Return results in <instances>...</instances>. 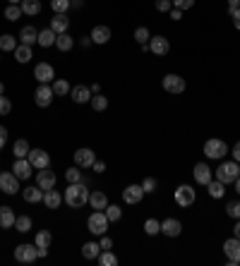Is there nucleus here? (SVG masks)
Returning <instances> with one entry per match:
<instances>
[{"mask_svg": "<svg viewBox=\"0 0 240 266\" xmlns=\"http://www.w3.org/2000/svg\"><path fill=\"white\" fill-rule=\"evenodd\" d=\"M63 201L70 209H82L84 204H89V189L84 182H70L67 189L63 192Z\"/></svg>", "mask_w": 240, "mask_h": 266, "instance_id": "nucleus-1", "label": "nucleus"}, {"mask_svg": "<svg viewBox=\"0 0 240 266\" xmlns=\"http://www.w3.org/2000/svg\"><path fill=\"white\" fill-rule=\"evenodd\" d=\"M216 180L219 182H224V185H231V182H236L240 177V163L238 161H224L219 168H216Z\"/></svg>", "mask_w": 240, "mask_h": 266, "instance_id": "nucleus-2", "label": "nucleus"}, {"mask_svg": "<svg viewBox=\"0 0 240 266\" xmlns=\"http://www.w3.org/2000/svg\"><path fill=\"white\" fill-rule=\"evenodd\" d=\"M108 223H111V221L106 218V213L104 211H94L92 216L87 218V228H89V233H92V235H99V238H101V235H106Z\"/></svg>", "mask_w": 240, "mask_h": 266, "instance_id": "nucleus-3", "label": "nucleus"}, {"mask_svg": "<svg viewBox=\"0 0 240 266\" xmlns=\"http://www.w3.org/2000/svg\"><path fill=\"white\" fill-rule=\"evenodd\" d=\"M14 259H17L19 264H34V262L39 259V247H36V245H29V242L17 245V247H14Z\"/></svg>", "mask_w": 240, "mask_h": 266, "instance_id": "nucleus-4", "label": "nucleus"}, {"mask_svg": "<svg viewBox=\"0 0 240 266\" xmlns=\"http://www.w3.org/2000/svg\"><path fill=\"white\" fill-rule=\"evenodd\" d=\"M204 156H207V159L221 161L224 156H228V144L224 139H207V142H204Z\"/></svg>", "mask_w": 240, "mask_h": 266, "instance_id": "nucleus-5", "label": "nucleus"}, {"mask_svg": "<svg viewBox=\"0 0 240 266\" xmlns=\"http://www.w3.org/2000/svg\"><path fill=\"white\" fill-rule=\"evenodd\" d=\"M161 87H163V91L166 93H173V96H180V93L185 91V77H180V75H166L163 82H161Z\"/></svg>", "mask_w": 240, "mask_h": 266, "instance_id": "nucleus-6", "label": "nucleus"}, {"mask_svg": "<svg viewBox=\"0 0 240 266\" xmlns=\"http://www.w3.org/2000/svg\"><path fill=\"white\" fill-rule=\"evenodd\" d=\"M195 199H197L195 187L192 185H178V189H175V204H178V206L187 209V206H192V204H195Z\"/></svg>", "mask_w": 240, "mask_h": 266, "instance_id": "nucleus-7", "label": "nucleus"}, {"mask_svg": "<svg viewBox=\"0 0 240 266\" xmlns=\"http://www.w3.org/2000/svg\"><path fill=\"white\" fill-rule=\"evenodd\" d=\"M55 93H53V87L51 84H39L36 87V91H34V103L39 108H48L53 103Z\"/></svg>", "mask_w": 240, "mask_h": 266, "instance_id": "nucleus-8", "label": "nucleus"}, {"mask_svg": "<svg viewBox=\"0 0 240 266\" xmlns=\"http://www.w3.org/2000/svg\"><path fill=\"white\" fill-rule=\"evenodd\" d=\"M27 159H29V163L34 166V171L51 168V156H48V151H43V149H31Z\"/></svg>", "mask_w": 240, "mask_h": 266, "instance_id": "nucleus-9", "label": "nucleus"}, {"mask_svg": "<svg viewBox=\"0 0 240 266\" xmlns=\"http://www.w3.org/2000/svg\"><path fill=\"white\" fill-rule=\"evenodd\" d=\"M224 252L228 257V264L231 266H238L240 264V240L233 235V238H228L224 242Z\"/></svg>", "mask_w": 240, "mask_h": 266, "instance_id": "nucleus-10", "label": "nucleus"}, {"mask_svg": "<svg viewBox=\"0 0 240 266\" xmlns=\"http://www.w3.org/2000/svg\"><path fill=\"white\" fill-rule=\"evenodd\" d=\"M0 192L5 194H17L19 192V177L14 173H0Z\"/></svg>", "mask_w": 240, "mask_h": 266, "instance_id": "nucleus-11", "label": "nucleus"}, {"mask_svg": "<svg viewBox=\"0 0 240 266\" xmlns=\"http://www.w3.org/2000/svg\"><path fill=\"white\" fill-rule=\"evenodd\" d=\"M34 77L39 84H51L55 80V70L51 63H39V65L34 67Z\"/></svg>", "mask_w": 240, "mask_h": 266, "instance_id": "nucleus-12", "label": "nucleus"}, {"mask_svg": "<svg viewBox=\"0 0 240 266\" xmlns=\"http://www.w3.org/2000/svg\"><path fill=\"white\" fill-rule=\"evenodd\" d=\"M94 161H96V154H94L92 149L82 147L75 151V166H80V168H92Z\"/></svg>", "mask_w": 240, "mask_h": 266, "instance_id": "nucleus-13", "label": "nucleus"}, {"mask_svg": "<svg viewBox=\"0 0 240 266\" xmlns=\"http://www.w3.org/2000/svg\"><path fill=\"white\" fill-rule=\"evenodd\" d=\"M142 199H144L142 185H127L122 189V201H125V204H139Z\"/></svg>", "mask_w": 240, "mask_h": 266, "instance_id": "nucleus-14", "label": "nucleus"}, {"mask_svg": "<svg viewBox=\"0 0 240 266\" xmlns=\"http://www.w3.org/2000/svg\"><path fill=\"white\" fill-rule=\"evenodd\" d=\"M161 233H163L166 238H178V235L183 233V223H180L178 218H163V221H161Z\"/></svg>", "mask_w": 240, "mask_h": 266, "instance_id": "nucleus-15", "label": "nucleus"}, {"mask_svg": "<svg viewBox=\"0 0 240 266\" xmlns=\"http://www.w3.org/2000/svg\"><path fill=\"white\" fill-rule=\"evenodd\" d=\"M31 171H34V166L29 163V159H14V166H12V173L19 177V180H29L31 177Z\"/></svg>", "mask_w": 240, "mask_h": 266, "instance_id": "nucleus-16", "label": "nucleus"}, {"mask_svg": "<svg viewBox=\"0 0 240 266\" xmlns=\"http://www.w3.org/2000/svg\"><path fill=\"white\" fill-rule=\"evenodd\" d=\"M149 51L154 55H168L171 43H168L166 36H151V39H149Z\"/></svg>", "mask_w": 240, "mask_h": 266, "instance_id": "nucleus-17", "label": "nucleus"}, {"mask_svg": "<svg viewBox=\"0 0 240 266\" xmlns=\"http://www.w3.org/2000/svg\"><path fill=\"white\" fill-rule=\"evenodd\" d=\"M55 180H58V177H55V173L51 171V168H43V171L36 173V185H39L43 192H46V189H53Z\"/></svg>", "mask_w": 240, "mask_h": 266, "instance_id": "nucleus-18", "label": "nucleus"}, {"mask_svg": "<svg viewBox=\"0 0 240 266\" xmlns=\"http://www.w3.org/2000/svg\"><path fill=\"white\" fill-rule=\"evenodd\" d=\"M51 242H53V235H51V230H39V233H36V238H34V245L39 247V257H46V254H48V247H51Z\"/></svg>", "mask_w": 240, "mask_h": 266, "instance_id": "nucleus-19", "label": "nucleus"}, {"mask_svg": "<svg viewBox=\"0 0 240 266\" xmlns=\"http://www.w3.org/2000/svg\"><path fill=\"white\" fill-rule=\"evenodd\" d=\"M70 96H72V101H75V103H89L94 93H92V87L77 84V87H72V89H70Z\"/></svg>", "mask_w": 240, "mask_h": 266, "instance_id": "nucleus-20", "label": "nucleus"}, {"mask_svg": "<svg viewBox=\"0 0 240 266\" xmlns=\"http://www.w3.org/2000/svg\"><path fill=\"white\" fill-rule=\"evenodd\" d=\"M192 175H195L197 185H209V182L214 180L212 168H209L207 163H197V166H195V171H192Z\"/></svg>", "mask_w": 240, "mask_h": 266, "instance_id": "nucleus-21", "label": "nucleus"}, {"mask_svg": "<svg viewBox=\"0 0 240 266\" xmlns=\"http://www.w3.org/2000/svg\"><path fill=\"white\" fill-rule=\"evenodd\" d=\"M92 43H99V46H104V43H108L111 41V29L106 27V24H99V27L92 29Z\"/></svg>", "mask_w": 240, "mask_h": 266, "instance_id": "nucleus-22", "label": "nucleus"}, {"mask_svg": "<svg viewBox=\"0 0 240 266\" xmlns=\"http://www.w3.org/2000/svg\"><path fill=\"white\" fill-rule=\"evenodd\" d=\"M89 204H92L94 211H104V209L108 206L106 192H101V189H96V192H89Z\"/></svg>", "mask_w": 240, "mask_h": 266, "instance_id": "nucleus-23", "label": "nucleus"}, {"mask_svg": "<svg viewBox=\"0 0 240 266\" xmlns=\"http://www.w3.org/2000/svg\"><path fill=\"white\" fill-rule=\"evenodd\" d=\"M55 39H58V34L48 27V29H43V31H39V41L36 43H39L41 48H51V46H55Z\"/></svg>", "mask_w": 240, "mask_h": 266, "instance_id": "nucleus-24", "label": "nucleus"}, {"mask_svg": "<svg viewBox=\"0 0 240 266\" xmlns=\"http://www.w3.org/2000/svg\"><path fill=\"white\" fill-rule=\"evenodd\" d=\"M43 204H46L48 209H58V206L63 204V194L55 192V189H46V192H43Z\"/></svg>", "mask_w": 240, "mask_h": 266, "instance_id": "nucleus-25", "label": "nucleus"}, {"mask_svg": "<svg viewBox=\"0 0 240 266\" xmlns=\"http://www.w3.org/2000/svg\"><path fill=\"white\" fill-rule=\"evenodd\" d=\"M24 201H29V204H39V201H43V189H41L39 185L34 187H24Z\"/></svg>", "mask_w": 240, "mask_h": 266, "instance_id": "nucleus-26", "label": "nucleus"}, {"mask_svg": "<svg viewBox=\"0 0 240 266\" xmlns=\"http://www.w3.org/2000/svg\"><path fill=\"white\" fill-rule=\"evenodd\" d=\"M14 211L10 209V206H0V228H14Z\"/></svg>", "mask_w": 240, "mask_h": 266, "instance_id": "nucleus-27", "label": "nucleus"}, {"mask_svg": "<svg viewBox=\"0 0 240 266\" xmlns=\"http://www.w3.org/2000/svg\"><path fill=\"white\" fill-rule=\"evenodd\" d=\"M51 29H53L55 34H65L67 29H70V19H67V14H55L53 19H51Z\"/></svg>", "mask_w": 240, "mask_h": 266, "instance_id": "nucleus-28", "label": "nucleus"}, {"mask_svg": "<svg viewBox=\"0 0 240 266\" xmlns=\"http://www.w3.org/2000/svg\"><path fill=\"white\" fill-rule=\"evenodd\" d=\"M99 254H101V245L99 242H84L82 245V257L84 259H99Z\"/></svg>", "mask_w": 240, "mask_h": 266, "instance_id": "nucleus-29", "label": "nucleus"}, {"mask_svg": "<svg viewBox=\"0 0 240 266\" xmlns=\"http://www.w3.org/2000/svg\"><path fill=\"white\" fill-rule=\"evenodd\" d=\"M72 46H75V39L70 36V34H58V39H55V48L60 51V53H67V51H72Z\"/></svg>", "mask_w": 240, "mask_h": 266, "instance_id": "nucleus-30", "label": "nucleus"}, {"mask_svg": "<svg viewBox=\"0 0 240 266\" xmlns=\"http://www.w3.org/2000/svg\"><path fill=\"white\" fill-rule=\"evenodd\" d=\"M19 7H22V12L29 14V17H36L41 12V0H22L19 2Z\"/></svg>", "mask_w": 240, "mask_h": 266, "instance_id": "nucleus-31", "label": "nucleus"}, {"mask_svg": "<svg viewBox=\"0 0 240 266\" xmlns=\"http://www.w3.org/2000/svg\"><path fill=\"white\" fill-rule=\"evenodd\" d=\"M29 151H31V147H29V142L27 139H17L12 144V154H14V159H27L29 156Z\"/></svg>", "mask_w": 240, "mask_h": 266, "instance_id": "nucleus-32", "label": "nucleus"}, {"mask_svg": "<svg viewBox=\"0 0 240 266\" xmlns=\"http://www.w3.org/2000/svg\"><path fill=\"white\" fill-rule=\"evenodd\" d=\"M14 60H17V63H22V65H24V63H29V60H31V46H27V43H19V46L14 48Z\"/></svg>", "mask_w": 240, "mask_h": 266, "instance_id": "nucleus-33", "label": "nucleus"}, {"mask_svg": "<svg viewBox=\"0 0 240 266\" xmlns=\"http://www.w3.org/2000/svg\"><path fill=\"white\" fill-rule=\"evenodd\" d=\"M39 41V31L34 27H24L22 31H19V43H27V46H31V43H36Z\"/></svg>", "mask_w": 240, "mask_h": 266, "instance_id": "nucleus-34", "label": "nucleus"}, {"mask_svg": "<svg viewBox=\"0 0 240 266\" xmlns=\"http://www.w3.org/2000/svg\"><path fill=\"white\" fill-rule=\"evenodd\" d=\"M207 189H209V197H212V199H221V197L226 194V185L219 182V180H212V182L207 185Z\"/></svg>", "mask_w": 240, "mask_h": 266, "instance_id": "nucleus-35", "label": "nucleus"}, {"mask_svg": "<svg viewBox=\"0 0 240 266\" xmlns=\"http://www.w3.org/2000/svg\"><path fill=\"white\" fill-rule=\"evenodd\" d=\"M17 46H19V43H17V39H14L12 34H2V36H0V51H5V53H7V51H12L14 53V48H17Z\"/></svg>", "mask_w": 240, "mask_h": 266, "instance_id": "nucleus-36", "label": "nucleus"}, {"mask_svg": "<svg viewBox=\"0 0 240 266\" xmlns=\"http://www.w3.org/2000/svg\"><path fill=\"white\" fill-rule=\"evenodd\" d=\"M89 103H92V108L96 110V113H104V110L108 108V98L104 96V93H94V96H92V101H89Z\"/></svg>", "mask_w": 240, "mask_h": 266, "instance_id": "nucleus-37", "label": "nucleus"}, {"mask_svg": "<svg viewBox=\"0 0 240 266\" xmlns=\"http://www.w3.org/2000/svg\"><path fill=\"white\" fill-rule=\"evenodd\" d=\"M99 264L101 266H116L118 264V257L111 252V250H101V254H99Z\"/></svg>", "mask_w": 240, "mask_h": 266, "instance_id": "nucleus-38", "label": "nucleus"}, {"mask_svg": "<svg viewBox=\"0 0 240 266\" xmlns=\"http://www.w3.org/2000/svg\"><path fill=\"white\" fill-rule=\"evenodd\" d=\"M51 87H53L55 96H67V93H70V89H72L65 80H53V82H51Z\"/></svg>", "mask_w": 240, "mask_h": 266, "instance_id": "nucleus-39", "label": "nucleus"}, {"mask_svg": "<svg viewBox=\"0 0 240 266\" xmlns=\"http://www.w3.org/2000/svg\"><path fill=\"white\" fill-rule=\"evenodd\" d=\"M14 230L17 233H29L31 230V218L29 216H17L14 218Z\"/></svg>", "mask_w": 240, "mask_h": 266, "instance_id": "nucleus-40", "label": "nucleus"}, {"mask_svg": "<svg viewBox=\"0 0 240 266\" xmlns=\"http://www.w3.org/2000/svg\"><path fill=\"white\" fill-rule=\"evenodd\" d=\"M51 7L55 14H65L72 7V0H51Z\"/></svg>", "mask_w": 240, "mask_h": 266, "instance_id": "nucleus-41", "label": "nucleus"}, {"mask_svg": "<svg viewBox=\"0 0 240 266\" xmlns=\"http://www.w3.org/2000/svg\"><path fill=\"white\" fill-rule=\"evenodd\" d=\"M22 14L24 12H22L19 5H7V7H5V19H7V22H17Z\"/></svg>", "mask_w": 240, "mask_h": 266, "instance_id": "nucleus-42", "label": "nucleus"}, {"mask_svg": "<svg viewBox=\"0 0 240 266\" xmlns=\"http://www.w3.org/2000/svg\"><path fill=\"white\" fill-rule=\"evenodd\" d=\"M104 213H106V218L111 221V223H116V221H120V216H122V211H120V206H116V204H108L106 209H104Z\"/></svg>", "mask_w": 240, "mask_h": 266, "instance_id": "nucleus-43", "label": "nucleus"}, {"mask_svg": "<svg viewBox=\"0 0 240 266\" xmlns=\"http://www.w3.org/2000/svg\"><path fill=\"white\" fill-rule=\"evenodd\" d=\"M149 39H151V34H149V29H147V27H137V29H134V41H137L139 46L149 43Z\"/></svg>", "mask_w": 240, "mask_h": 266, "instance_id": "nucleus-44", "label": "nucleus"}, {"mask_svg": "<svg viewBox=\"0 0 240 266\" xmlns=\"http://www.w3.org/2000/svg\"><path fill=\"white\" fill-rule=\"evenodd\" d=\"M65 180L67 182H82V168L80 166H72L65 171Z\"/></svg>", "mask_w": 240, "mask_h": 266, "instance_id": "nucleus-45", "label": "nucleus"}, {"mask_svg": "<svg viewBox=\"0 0 240 266\" xmlns=\"http://www.w3.org/2000/svg\"><path fill=\"white\" fill-rule=\"evenodd\" d=\"M144 233H147V235H159L161 223L156 221V218H147V221H144Z\"/></svg>", "mask_w": 240, "mask_h": 266, "instance_id": "nucleus-46", "label": "nucleus"}, {"mask_svg": "<svg viewBox=\"0 0 240 266\" xmlns=\"http://www.w3.org/2000/svg\"><path fill=\"white\" fill-rule=\"evenodd\" d=\"M10 110H12V101L2 93L0 96V115H10Z\"/></svg>", "mask_w": 240, "mask_h": 266, "instance_id": "nucleus-47", "label": "nucleus"}, {"mask_svg": "<svg viewBox=\"0 0 240 266\" xmlns=\"http://www.w3.org/2000/svg\"><path fill=\"white\" fill-rule=\"evenodd\" d=\"M226 213L231 216V218H236V221H238L240 218V201H228Z\"/></svg>", "mask_w": 240, "mask_h": 266, "instance_id": "nucleus-48", "label": "nucleus"}, {"mask_svg": "<svg viewBox=\"0 0 240 266\" xmlns=\"http://www.w3.org/2000/svg\"><path fill=\"white\" fill-rule=\"evenodd\" d=\"M156 180L154 177H144V182H142V189H144V194H151V192H156Z\"/></svg>", "mask_w": 240, "mask_h": 266, "instance_id": "nucleus-49", "label": "nucleus"}, {"mask_svg": "<svg viewBox=\"0 0 240 266\" xmlns=\"http://www.w3.org/2000/svg\"><path fill=\"white\" fill-rule=\"evenodd\" d=\"M156 10L159 12H171L173 10V0H156Z\"/></svg>", "mask_w": 240, "mask_h": 266, "instance_id": "nucleus-50", "label": "nucleus"}, {"mask_svg": "<svg viewBox=\"0 0 240 266\" xmlns=\"http://www.w3.org/2000/svg\"><path fill=\"white\" fill-rule=\"evenodd\" d=\"M173 7H178V10H192L195 0H173Z\"/></svg>", "mask_w": 240, "mask_h": 266, "instance_id": "nucleus-51", "label": "nucleus"}, {"mask_svg": "<svg viewBox=\"0 0 240 266\" xmlns=\"http://www.w3.org/2000/svg\"><path fill=\"white\" fill-rule=\"evenodd\" d=\"M231 17H233V27L240 31V7L238 10H231Z\"/></svg>", "mask_w": 240, "mask_h": 266, "instance_id": "nucleus-52", "label": "nucleus"}, {"mask_svg": "<svg viewBox=\"0 0 240 266\" xmlns=\"http://www.w3.org/2000/svg\"><path fill=\"white\" fill-rule=\"evenodd\" d=\"M99 245H101V250H111V247H113V240L106 238V235H101V242H99Z\"/></svg>", "mask_w": 240, "mask_h": 266, "instance_id": "nucleus-53", "label": "nucleus"}, {"mask_svg": "<svg viewBox=\"0 0 240 266\" xmlns=\"http://www.w3.org/2000/svg\"><path fill=\"white\" fill-rule=\"evenodd\" d=\"M94 173H104V171H106V163H104V161H94Z\"/></svg>", "mask_w": 240, "mask_h": 266, "instance_id": "nucleus-54", "label": "nucleus"}, {"mask_svg": "<svg viewBox=\"0 0 240 266\" xmlns=\"http://www.w3.org/2000/svg\"><path fill=\"white\" fill-rule=\"evenodd\" d=\"M5 142H7V130L0 125V151H2V147H5Z\"/></svg>", "mask_w": 240, "mask_h": 266, "instance_id": "nucleus-55", "label": "nucleus"}, {"mask_svg": "<svg viewBox=\"0 0 240 266\" xmlns=\"http://www.w3.org/2000/svg\"><path fill=\"white\" fill-rule=\"evenodd\" d=\"M231 154H233V161H238L240 163V142H236V147L231 149Z\"/></svg>", "mask_w": 240, "mask_h": 266, "instance_id": "nucleus-56", "label": "nucleus"}, {"mask_svg": "<svg viewBox=\"0 0 240 266\" xmlns=\"http://www.w3.org/2000/svg\"><path fill=\"white\" fill-rule=\"evenodd\" d=\"M168 14H171V19H175V22H178V19H183V10H178V7H173Z\"/></svg>", "mask_w": 240, "mask_h": 266, "instance_id": "nucleus-57", "label": "nucleus"}, {"mask_svg": "<svg viewBox=\"0 0 240 266\" xmlns=\"http://www.w3.org/2000/svg\"><path fill=\"white\" fill-rule=\"evenodd\" d=\"M240 7V0H228V12H231V10H238Z\"/></svg>", "mask_w": 240, "mask_h": 266, "instance_id": "nucleus-58", "label": "nucleus"}, {"mask_svg": "<svg viewBox=\"0 0 240 266\" xmlns=\"http://www.w3.org/2000/svg\"><path fill=\"white\" fill-rule=\"evenodd\" d=\"M92 46V36H87V39H82V48H89Z\"/></svg>", "mask_w": 240, "mask_h": 266, "instance_id": "nucleus-59", "label": "nucleus"}, {"mask_svg": "<svg viewBox=\"0 0 240 266\" xmlns=\"http://www.w3.org/2000/svg\"><path fill=\"white\" fill-rule=\"evenodd\" d=\"M233 233H236V238L240 240V218H238V223H236V228H233Z\"/></svg>", "mask_w": 240, "mask_h": 266, "instance_id": "nucleus-60", "label": "nucleus"}, {"mask_svg": "<svg viewBox=\"0 0 240 266\" xmlns=\"http://www.w3.org/2000/svg\"><path fill=\"white\" fill-rule=\"evenodd\" d=\"M72 7H82V0H72Z\"/></svg>", "mask_w": 240, "mask_h": 266, "instance_id": "nucleus-61", "label": "nucleus"}, {"mask_svg": "<svg viewBox=\"0 0 240 266\" xmlns=\"http://www.w3.org/2000/svg\"><path fill=\"white\" fill-rule=\"evenodd\" d=\"M233 185H236V192H238V194H240V177H238V180H236V182H233Z\"/></svg>", "mask_w": 240, "mask_h": 266, "instance_id": "nucleus-62", "label": "nucleus"}, {"mask_svg": "<svg viewBox=\"0 0 240 266\" xmlns=\"http://www.w3.org/2000/svg\"><path fill=\"white\" fill-rule=\"evenodd\" d=\"M2 93H5V84L0 82V96H2Z\"/></svg>", "mask_w": 240, "mask_h": 266, "instance_id": "nucleus-63", "label": "nucleus"}, {"mask_svg": "<svg viewBox=\"0 0 240 266\" xmlns=\"http://www.w3.org/2000/svg\"><path fill=\"white\" fill-rule=\"evenodd\" d=\"M7 2H10V5H19L22 0H7Z\"/></svg>", "mask_w": 240, "mask_h": 266, "instance_id": "nucleus-64", "label": "nucleus"}]
</instances>
